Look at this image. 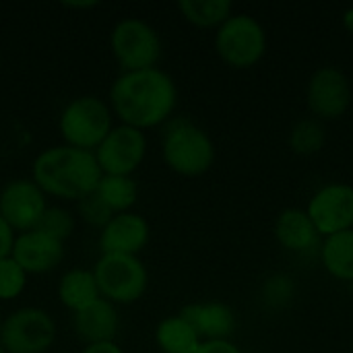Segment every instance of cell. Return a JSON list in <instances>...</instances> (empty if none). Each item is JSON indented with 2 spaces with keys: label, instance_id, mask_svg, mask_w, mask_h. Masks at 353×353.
<instances>
[{
  "label": "cell",
  "instance_id": "cell-1",
  "mask_svg": "<svg viewBox=\"0 0 353 353\" xmlns=\"http://www.w3.org/2000/svg\"><path fill=\"white\" fill-rule=\"evenodd\" d=\"M112 105L116 114L132 128L155 126L170 116L176 103V87L172 79L157 70H132L122 74L112 91Z\"/></svg>",
  "mask_w": 353,
  "mask_h": 353
},
{
  "label": "cell",
  "instance_id": "cell-2",
  "mask_svg": "<svg viewBox=\"0 0 353 353\" xmlns=\"http://www.w3.org/2000/svg\"><path fill=\"white\" fill-rule=\"evenodd\" d=\"M35 184L62 199H85L95 192L101 168L91 151L77 147H56L43 151L33 163Z\"/></svg>",
  "mask_w": 353,
  "mask_h": 353
},
{
  "label": "cell",
  "instance_id": "cell-3",
  "mask_svg": "<svg viewBox=\"0 0 353 353\" xmlns=\"http://www.w3.org/2000/svg\"><path fill=\"white\" fill-rule=\"evenodd\" d=\"M163 157L178 174L199 176L211 168L215 149L211 139L199 126L190 122H176L165 134Z\"/></svg>",
  "mask_w": 353,
  "mask_h": 353
},
{
  "label": "cell",
  "instance_id": "cell-4",
  "mask_svg": "<svg viewBox=\"0 0 353 353\" xmlns=\"http://www.w3.org/2000/svg\"><path fill=\"white\" fill-rule=\"evenodd\" d=\"M62 137L77 149H93L99 147L101 141L112 130V118L103 101L97 97L85 95L66 105L60 118Z\"/></svg>",
  "mask_w": 353,
  "mask_h": 353
},
{
  "label": "cell",
  "instance_id": "cell-5",
  "mask_svg": "<svg viewBox=\"0 0 353 353\" xmlns=\"http://www.w3.org/2000/svg\"><path fill=\"white\" fill-rule=\"evenodd\" d=\"M99 294L114 302H134L147 290V271L137 256L103 254L93 271Z\"/></svg>",
  "mask_w": 353,
  "mask_h": 353
},
{
  "label": "cell",
  "instance_id": "cell-6",
  "mask_svg": "<svg viewBox=\"0 0 353 353\" xmlns=\"http://www.w3.org/2000/svg\"><path fill=\"white\" fill-rule=\"evenodd\" d=\"M54 321L37 308L10 314L0 329V345L8 353H41L54 341Z\"/></svg>",
  "mask_w": 353,
  "mask_h": 353
},
{
  "label": "cell",
  "instance_id": "cell-7",
  "mask_svg": "<svg viewBox=\"0 0 353 353\" xmlns=\"http://www.w3.org/2000/svg\"><path fill=\"white\" fill-rule=\"evenodd\" d=\"M217 52L238 68L252 66L265 52L267 39L263 27L248 14L230 17L217 31Z\"/></svg>",
  "mask_w": 353,
  "mask_h": 353
},
{
  "label": "cell",
  "instance_id": "cell-8",
  "mask_svg": "<svg viewBox=\"0 0 353 353\" xmlns=\"http://www.w3.org/2000/svg\"><path fill=\"white\" fill-rule=\"evenodd\" d=\"M112 50L118 62L132 72L153 68L161 54V43L151 25L139 19H126L112 31Z\"/></svg>",
  "mask_w": 353,
  "mask_h": 353
},
{
  "label": "cell",
  "instance_id": "cell-9",
  "mask_svg": "<svg viewBox=\"0 0 353 353\" xmlns=\"http://www.w3.org/2000/svg\"><path fill=\"white\" fill-rule=\"evenodd\" d=\"M145 134L132 126H118L97 147L95 159L108 176H128L145 157Z\"/></svg>",
  "mask_w": 353,
  "mask_h": 353
},
{
  "label": "cell",
  "instance_id": "cell-10",
  "mask_svg": "<svg viewBox=\"0 0 353 353\" xmlns=\"http://www.w3.org/2000/svg\"><path fill=\"white\" fill-rule=\"evenodd\" d=\"M46 209V199L35 182L17 180L0 192V217L10 230H21L23 234L35 230Z\"/></svg>",
  "mask_w": 353,
  "mask_h": 353
},
{
  "label": "cell",
  "instance_id": "cell-11",
  "mask_svg": "<svg viewBox=\"0 0 353 353\" xmlns=\"http://www.w3.org/2000/svg\"><path fill=\"white\" fill-rule=\"evenodd\" d=\"M308 217L312 219L319 234H339L353 225V188L347 184L325 186L310 201Z\"/></svg>",
  "mask_w": 353,
  "mask_h": 353
},
{
  "label": "cell",
  "instance_id": "cell-12",
  "mask_svg": "<svg viewBox=\"0 0 353 353\" xmlns=\"http://www.w3.org/2000/svg\"><path fill=\"white\" fill-rule=\"evenodd\" d=\"M352 99L350 81L337 68H321L308 85V103L314 114L323 118L341 116Z\"/></svg>",
  "mask_w": 353,
  "mask_h": 353
},
{
  "label": "cell",
  "instance_id": "cell-13",
  "mask_svg": "<svg viewBox=\"0 0 353 353\" xmlns=\"http://www.w3.org/2000/svg\"><path fill=\"white\" fill-rule=\"evenodd\" d=\"M12 261L25 271V273H43L54 269L62 256H64V246L62 242L31 230L21 234L14 244H12Z\"/></svg>",
  "mask_w": 353,
  "mask_h": 353
},
{
  "label": "cell",
  "instance_id": "cell-14",
  "mask_svg": "<svg viewBox=\"0 0 353 353\" xmlns=\"http://www.w3.org/2000/svg\"><path fill=\"white\" fill-rule=\"evenodd\" d=\"M149 240V225L143 217L132 213H120L108 221L101 232L99 246L103 254H128L134 256L145 248Z\"/></svg>",
  "mask_w": 353,
  "mask_h": 353
},
{
  "label": "cell",
  "instance_id": "cell-15",
  "mask_svg": "<svg viewBox=\"0 0 353 353\" xmlns=\"http://www.w3.org/2000/svg\"><path fill=\"white\" fill-rule=\"evenodd\" d=\"M180 319H184L199 337H207L209 341H225L236 327L234 312L223 304L186 306L180 312Z\"/></svg>",
  "mask_w": 353,
  "mask_h": 353
},
{
  "label": "cell",
  "instance_id": "cell-16",
  "mask_svg": "<svg viewBox=\"0 0 353 353\" xmlns=\"http://www.w3.org/2000/svg\"><path fill=\"white\" fill-rule=\"evenodd\" d=\"M74 329L81 339L93 343H108L114 339L118 329V316L108 300H95L87 308L74 314Z\"/></svg>",
  "mask_w": 353,
  "mask_h": 353
},
{
  "label": "cell",
  "instance_id": "cell-17",
  "mask_svg": "<svg viewBox=\"0 0 353 353\" xmlns=\"http://www.w3.org/2000/svg\"><path fill=\"white\" fill-rule=\"evenodd\" d=\"M277 238L290 250H306L316 242L319 230L314 228L308 213L290 209L277 221Z\"/></svg>",
  "mask_w": 353,
  "mask_h": 353
},
{
  "label": "cell",
  "instance_id": "cell-18",
  "mask_svg": "<svg viewBox=\"0 0 353 353\" xmlns=\"http://www.w3.org/2000/svg\"><path fill=\"white\" fill-rule=\"evenodd\" d=\"M58 294H60L62 304L74 312H79V310L87 308L89 304H93L95 300H99V290H97L93 273L81 271V269L70 271L62 277Z\"/></svg>",
  "mask_w": 353,
  "mask_h": 353
},
{
  "label": "cell",
  "instance_id": "cell-19",
  "mask_svg": "<svg viewBox=\"0 0 353 353\" xmlns=\"http://www.w3.org/2000/svg\"><path fill=\"white\" fill-rule=\"evenodd\" d=\"M323 261L331 275L353 281V230L329 236L323 246Z\"/></svg>",
  "mask_w": 353,
  "mask_h": 353
},
{
  "label": "cell",
  "instance_id": "cell-20",
  "mask_svg": "<svg viewBox=\"0 0 353 353\" xmlns=\"http://www.w3.org/2000/svg\"><path fill=\"white\" fill-rule=\"evenodd\" d=\"M157 343L165 353H194L199 350V335L180 316L168 319L157 327Z\"/></svg>",
  "mask_w": 353,
  "mask_h": 353
},
{
  "label": "cell",
  "instance_id": "cell-21",
  "mask_svg": "<svg viewBox=\"0 0 353 353\" xmlns=\"http://www.w3.org/2000/svg\"><path fill=\"white\" fill-rule=\"evenodd\" d=\"M95 196L114 213H126L128 207L137 201V186L128 176H101Z\"/></svg>",
  "mask_w": 353,
  "mask_h": 353
},
{
  "label": "cell",
  "instance_id": "cell-22",
  "mask_svg": "<svg viewBox=\"0 0 353 353\" xmlns=\"http://www.w3.org/2000/svg\"><path fill=\"white\" fill-rule=\"evenodd\" d=\"M178 6L182 14L199 27H213L217 23H225L232 12L230 0H182Z\"/></svg>",
  "mask_w": 353,
  "mask_h": 353
},
{
  "label": "cell",
  "instance_id": "cell-23",
  "mask_svg": "<svg viewBox=\"0 0 353 353\" xmlns=\"http://www.w3.org/2000/svg\"><path fill=\"white\" fill-rule=\"evenodd\" d=\"M292 147L296 153H302V155H310V153H316L323 143H325V132L323 128L312 122V120H304L300 122L294 132H292Z\"/></svg>",
  "mask_w": 353,
  "mask_h": 353
},
{
  "label": "cell",
  "instance_id": "cell-24",
  "mask_svg": "<svg viewBox=\"0 0 353 353\" xmlns=\"http://www.w3.org/2000/svg\"><path fill=\"white\" fill-rule=\"evenodd\" d=\"M72 225H74L72 217L66 211L54 207V209H46V213L41 215V219L35 225V230L46 234V236H50V238H54V240H58V242H62L64 238L70 236Z\"/></svg>",
  "mask_w": 353,
  "mask_h": 353
},
{
  "label": "cell",
  "instance_id": "cell-25",
  "mask_svg": "<svg viewBox=\"0 0 353 353\" xmlns=\"http://www.w3.org/2000/svg\"><path fill=\"white\" fill-rule=\"evenodd\" d=\"M25 285V271L12 261L2 259L0 261V300H10L21 294Z\"/></svg>",
  "mask_w": 353,
  "mask_h": 353
},
{
  "label": "cell",
  "instance_id": "cell-26",
  "mask_svg": "<svg viewBox=\"0 0 353 353\" xmlns=\"http://www.w3.org/2000/svg\"><path fill=\"white\" fill-rule=\"evenodd\" d=\"M81 213L93 225H103L105 228L108 221L112 219V211L95 196V192L85 196V199H81Z\"/></svg>",
  "mask_w": 353,
  "mask_h": 353
},
{
  "label": "cell",
  "instance_id": "cell-27",
  "mask_svg": "<svg viewBox=\"0 0 353 353\" xmlns=\"http://www.w3.org/2000/svg\"><path fill=\"white\" fill-rule=\"evenodd\" d=\"M12 244H14L12 230H10L8 223L0 217V261L6 259V256L12 252Z\"/></svg>",
  "mask_w": 353,
  "mask_h": 353
},
{
  "label": "cell",
  "instance_id": "cell-28",
  "mask_svg": "<svg viewBox=\"0 0 353 353\" xmlns=\"http://www.w3.org/2000/svg\"><path fill=\"white\" fill-rule=\"evenodd\" d=\"M194 353H240L238 347H234L230 341H207L201 343Z\"/></svg>",
  "mask_w": 353,
  "mask_h": 353
},
{
  "label": "cell",
  "instance_id": "cell-29",
  "mask_svg": "<svg viewBox=\"0 0 353 353\" xmlns=\"http://www.w3.org/2000/svg\"><path fill=\"white\" fill-rule=\"evenodd\" d=\"M83 353H122V350L116 343L108 341V343H93V345H89Z\"/></svg>",
  "mask_w": 353,
  "mask_h": 353
},
{
  "label": "cell",
  "instance_id": "cell-30",
  "mask_svg": "<svg viewBox=\"0 0 353 353\" xmlns=\"http://www.w3.org/2000/svg\"><path fill=\"white\" fill-rule=\"evenodd\" d=\"M343 21H345V27H347L350 31H353V8H350V10L345 12Z\"/></svg>",
  "mask_w": 353,
  "mask_h": 353
},
{
  "label": "cell",
  "instance_id": "cell-31",
  "mask_svg": "<svg viewBox=\"0 0 353 353\" xmlns=\"http://www.w3.org/2000/svg\"><path fill=\"white\" fill-rule=\"evenodd\" d=\"M66 6H95V2H64Z\"/></svg>",
  "mask_w": 353,
  "mask_h": 353
},
{
  "label": "cell",
  "instance_id": "cell-32",
  "mask_svg": "<svg viewBox=\"0 0 353 353\" xmlns=\"http://www.w3.org/2000/svg\"><path fill=\"white\" fill-rule=\"evenodd\" d=\"M0 353H6V352H4V350H2V345H0Z\"/></svg>",
  "mask_w": 353,
  "mask_h": 353
},
{
  "label": "cell",
  "instance_id": "cell-33",
  "mask_svg": "<svg viewBox=\"0 0 353 353\" xmlns=\"http://www.w3.org/2000/svg\"><path fill=\"white\" fill-rule=\"evenodd\" d=\"M0 329H2V325H0Z\"/></svg>",
  "mask_w": 353,
  "mask_h": 353
}]
</instances>
